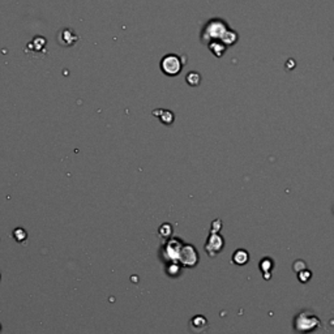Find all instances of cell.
Instances as JSON below:
<instances>
[{"label": "cell", "instance_id": "obj_1", "mask_svg": "<svg viewBox=\"0 0 334 334\" xmlns=\"http://www.w3.org/2000/svg\"><path fill=\"white\" fill-rule=\"evenodd\" d=\"M230 30L227 22L222 18H210L207 24L204 25L201 30V38L202 43H210L213 41H223L225 36Z\"/></svg>", "mask_w": 334, "mask_h": 334}, {"label": "cell", "instance_id": "obj_2", "mask_svg": "<svg viewBox=\"0 0 334 334\" xmlns=\"http://www.w3.org/2000/svg\"><path fill=\"white\" fill-rule=\"evenodd\" d=\"M183 63H182L181 57H177L175 54H169L161 60V69L166 76H177L181 73L182 68H183Z\"/></svg>", "mask_w": 334, "mask_h": 334}, {"label": "cell", "instance_id": "obj_3", "mask_svg": "<svg viewBox=\"0 0 334 334\" xmlns=\"http://www.w3.org/2000/svg\"><path fill=\"white\" fill-rule=\"evenodd\" d=\"M208 48L212 51V54H213L214 57L221 58L225 55L226 48L227 47H226L225 44L222 43L221 41H213V42H210V43H208Z\"/></svg>", "mask_w": 334, "mask_h": 334}, {"label": "cell", "instance_id": "obj_4", "mask_svg": "<svg viewBox=\"0 0 334 334\" xmlns=\"http://www.w3.org/2000/svg\"><path fill=\"white\" fill-rule=\"evenodd\" d=\"M200 80H201V77L198 76L197 72H189L186 77V81L191 86H197L200 84Z\"/></svg>", "mask_w": 334, "mask_h": 334}, {"label": "cell", "instance_id": "obj_5", "mask_svg": "<svg viewBox=\"0 0 334 334\" xmlns=\"http://www.w3.org/2000/svg\"><path fill=\"white\" fill-rule=\"evenodd\" d=\"M13 235H15V238L17 242H21V240L27 239V233H25L22 228H17V230H15Z\"/></svg>", "mask_w": 334, "mask_h": 334}]
</instances>
